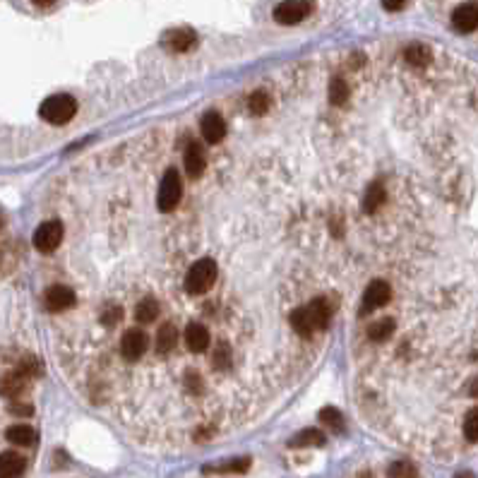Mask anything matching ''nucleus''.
<instances>
[{"label":"nucleus","instance_id":"23","mask_svg":"<svg viewBox=\"0 0 478 478\" xmlns=\"http://www.w3.org/2000/svg\"><path fill=\"white\" fill-rule=\"evenodd\" d=\"M394 335V320H377V322H373L368 327V337L373 339V342H385V339H389Z\"/></svg>","mask_w":478,"mask_h":478},{"label":"nucleus","instance_id":"1","mask_svg":"<svg viewBox=\"0 0 478 478\" xmlns=\"http://www.w3.org/2000/svg\"><path fill=\"white\" fill-rule=\"evenodd\" d=\"M39 113L46 123L65 125V123H70L75 118V113H77V102H75L70 94H53V97H48L46 102L41 104Z\"/></svg>","mask_w":478,"mask_h":478},{"label":"nucleus","instance_id":"32","mask_svg":"<svg viewBox=\"0 0 478 478\" xmlns=\"http://www.w3.org/2000/svg\"><path fill=\"white\" fill-rule=\"evenodd\" d=\"M121 315H123L121 308H118V305H111V308H106V310H104L102 320H104V325H109V327H111V325H116L118 320H121Z\"/></svg>","mask_w":478,"mask_h":478},{"label":"nucleus","instance_id":"8","mask_svg":"<svg viewBox=\"0 0 478 478\" xmlns=\"http://www.w3.org/2000/svg\"><path fill=\"white\" fill-rule=\"evenodd\" d=\"M452 27L459 34H471L478 29V3H464L452 12Z\"/></svg>","mask_w":478,"mask_h":478},{"label":"nucleus","instance_id":"19","mask_svg":"<svg viewBox=\"0 0 478 478\" xmlns=\"http://www.w3.org/2000/svg\"><path fill=\"white\" fill-rule=\"evenodd\" d=\"M291 327L295 332H298L300 337H310L313 332H315V327H313V320H310V313H308V308H295L291 313Z\"/></svg>","mask_w":478,"mask_h":478},{"label":"nucleus","instance_id":"10","mask_svg":"<svg viewBox=\"0 0 478 478\" xmlns=\"http://www.w3.org/2000/svg\"><path fill=\"white\" fill-rule=\"evenodd\" d=\"M144 351H147V335L140 330H128L121 342V354L125 361H137V358L144 356Z\"/></svg>","mask_w":478,"mask_h":478},{"label":"nucleus","instance_id":"36","mask_svg":"<svg viewBox=\"0 0 478 478\" xmlns=\"http://www.w3.org/2000/svg\"><path fill=\"white\" fill-rule=\"evenodd\" d=\"M457 478H474V474L471 471H462V474H457Z\"/></svg>","mask_w":478,"mask_h":478},{"label":"nucleus","instance_id":"29","mask_svg":"<svg viewBox=\"0 0 478 478\" xmlns=\"http://www.w3.org/2000/svg\"><path fill=\"white\" fill-rule=\"evenodd\" d=\"M416 467H413L411 462H404V459H401V462H394L392 467L387 469V476L389 478H416Z\"/></svg>","mask_w":478,"mask_h":478},{"label":"nucleus","instance_id":"3","mask_svg":"<svg viewBox=\"0 0 478 478\" xmlns=\"http://www.w3.org/2000/svg\"><path fill=\"white\" fill-rule=\"evenodd\" d=\"M180 195H183V185H180V175L175 168H168L166 173H163L161 178V185H159V197H156V202H159V210L161 212H171L175 210V205L180 202Z\"/></svg>","mask_w":478,"mask_h":478},{"label":"nucleus","instance_id":"38","mask_svg":"<svg viewBox=\"0 0 478 478\" xmlns=\"http://www.w3.org/2000/svg\"><path fill=\"white\" fill-rule=\"evenodd\" d=\"M0 226H3V217H0Z\"/></svg>","mask_w":478,"mask_h":478},{"label":"nucleus","instance_id":"2","mask_svg":"<svg viewBox=\"0 0 478 478\" xmlns=\"http://www.w3.org/2000/svg\"><path fill=\"white\" fill-rule=\"evenodd\" d=\"M214 279H217V265H214V260H210V257H202V260H197L190 269H188L185 291L192 295L205 293L212 288Z\"/></svg>","mask_w":478,"mask_h":478},{"label":"nucleus","instance_id":"28","mask_svg":"<svg viewBox=\"0 0 478 478\" xmlns=\"http://www.w3.org/2000/svg\"><path fill=\"white\" fill-rule=\"evenodd\" d=\"M320 420H322V423L330 428V430H335V433H342L344 430V416L337 411L335 406L322 408V411H320Z\"/></svg>","mask_w":478,"mask_h":478},{"label":"nucleus","instance_id":"30","mask_svg":"<svg viewBox=\"0 0 478 478\" xmlns=\"http://www.w3.org/2000/svg\"><path fill=\"white\" fill-rule=\"evenodd\" d=\"M464 438L469 442H478V406L471 408L467 418H464Z\"/></svg>","mask_w":478,"mask_h":478},{"label":"nucleus","instance_id":"17","mask_svg":"<svg viewBox=\"0 0 478 478\" xmlns=\"http://www.w3.org/2000/svg\"><path fill=\"white\" fill-rule=\"evenodd\" d=\"M250 469V457H238L229 459L224 464H217V467H205V474H245Z\"/></svg>","mask_w":478,"mask_h":478},{"label":"nucleus","instance_id":"21","mask_svg":"<svg viewBox=\"0 0 478 478\" xmlns=\"http://www.w3.org/2000/svg\"><path fill=\"white\" fill-rule=\"evenodd\" d=\"M404 58L406 63H411L413 67H425L428 63H430V48L423 46V43H411V46H406Z\"/></svg>","mask_w":478,"mask_h":478},{"label":"nucleus","instance_id":"6","mask_svg":"<svg viewBox=\"0 0 478 478\" xmlns=\"http://www.w3.org/2000/svg\"><path fill=\"white\" fill-rule=\"evenodd\" d=\"M392 298V288H389L387 281H373L366 293H363V305H361V315H366V313H373L377 308H382L387 303V300Z\"/></svg>","mask_w":478,"mask_h":478},{"label":"nucleus","instance_id":"11","mask_svg":"<svg viewBox=\"0 0 478 478\" xmlns=\"http://www.w3.org/2000/svg\"><path fill=\"white\" fill-rule=\"evenodd\" d=\"M200 130H202L205 140L210 144L222 142L226 137V121L222 118V113L217 111H207L202 116V123H200Z\"/></svg>","mask_w":478,"mask_h":478},{"label":"nucleus","instance_id":"18","mask_svg":"<svg viewBox=\"0 0 478 478\" xmlns=\"http://www.w3.org/2000/svg\"><path fill=\"white\" fill-rule=\"evenodd\" d=\"M305 308H308V313H310L313 327H315V330H327V325H330V305H327V300L315 298Z\"/></svg>","mask_w":478,"mask_h":478},{"label":"nucleus","instance_id":"13","mask_svg":"<svg viewBox=\"0 0 478 478\" xmlns=\"http://www.w3.org/2000/svg\"><path fill=\"white\" fill-rule=\"evenodd\" d=\"M185 344H188V349L195 351V354H202V351H207V346H210V332H207V327L200 325V322L188 325Z\"/></svg>","mask_w":478,"mask_h":478},{"label":"nucleus","instance_id":"20","mask_svg":"<svg viewBox=\"0 0 478 478\" xmlns=\"http://www.w3.org/2000/svg\"><path fill=\"white\" fill-rule=\"evenodd\" d=\"M385 200H387V192H385V188H382V183L368 185L366 197H363V212L373 214V212L377 210V207L385 205Z\"/></svg>","mask_w":478,"mask_h":478},{"label":"nucleus","instance_id":"37","mask_svg":"<svg viewBox=\"0 0 478 478\" xmlns=\"http://www.w3.org/2000/svg\"><path fill=\"white\" fill-rule=\"evenodd\" d=\"M471 394H474V397H478V380L474 382V385H471Z\"/></svg>","mask_w":478,"mask_h":478},{"label":"nucleus","instance_id":"15","mask_svg":"<svg viewBox=\"0 0 478 478\" xmlns=\"http://www.w3.org/2000/svg\"><path fill=\"white\" fill-rule=\"evenodd\" d=\"M5 438H8L12 445H20V447H29V445L36 442V430L31 425L17 423V425H10L8 428Z\"/></svg>","mask_w":478,"mask_h":478},{"label":"nucleus","instance_id":"7","mask_svg":"<svg viewBox=\"0 0 478 478\" xmlns=\"http://www.w3.org/2000/svg\"><path fill=\"white\" fill-rule=\"evenodd\" d=\"M161 43H163V48H168L171 53H185V51H190L195 43H197V36H195L192 29L180 27V29L166 31Z\"/></svg>","mask_w":478,"mask_h":478},{"label":"nucleus","instance_id":"24","mask_svg":"<svg viewBox=\"0 0 478 478\" xmlns=\"http://www.w3.org/2000/svg\"><path fill=\"white\" fill-rule=\"evenodd\" d=\"M156 315H159V303H156L154 298H144V300H140L137 303V308H135V317L140 320V322H154L156 320Z\"/></svg>","mask_w":478,"mask_h":478},{"label":"nucleus","instance_id":"25","mask_svg":"<svg viewBox=\"0 0 478 478\" xmlns=\"http://www.w3.org/2000/svg\"><path fill=\"white\" fill-rule=\"evenodd\" d=\"M291 447H310V445H325V435L320 430H315V428H308V430L298 433L291 442Z\"/></svg>","mask_w":478,"mask_h":478},{"label":"nucleus","instance_id":"4","mask_svg":"<svg viewBox=\"0 0 478 478\" xmlns=\"http://www.w3.org/2000/svg\"><path fill=\"white\" fill-rule=\"evenodd\" d=\"M313 12V3L310 0H284L281 5H276L274 10V20L279 24H286V27H291V24H298L303 22L308 15Z\"/></svg>","mask_w":478,"mask_h":478},{"label":"nucleus","instance_id":"34","mask_svg":"<svg viewBox=\"0 0 478 478\" xmlns=\"http://www.w3.org/2000/svg\"><path fill=\"white\" fill-rule=\"evenodd\" d=\"M10 408H12V411H15V413H24V416H29V413H31V406L15 404V406H10Z\"/></svg>","mask_w":478,"mask_h":478},{"label":"nucleus","instance_id":"33","mask_svg":"<svg viewBox=\"0 0 478 478\" xmlns=\"http://www.w3.org/2000/svg\"><path fill=\"white\" fill-rule=\"evenodd\" d=\"M406 5V0H382V8L387 12H399Z\"/></svg>","mask_w":478,"mask_h":478},{"label":"nucleus","instance_id":"31","mask_svg":"<svg viewBox=\"0 0 478 478\" xmlns=\"http://www.w3.org/2000/svg\"><path fill=\"white\" fill-rule=\"evenodd\" d=\"M212 366L217 368V370H226V368L231 366V351H229V346H226V344H219L217 349H214Z\"/></svg>","mask_w":478,"mask_h":478},{"label":"nucleus","instance_id":"26","mask_svg":"<svg viewBox=\"0 0 478 478\" xmlns=\"http://www.w3.org/2000/svg\"><path fill=\"white\" fill-rule=\"evenodd\" d=\"M269 104H272V99H269V94L265 89L253 92V94H250V99H248V109H250L253 116H265L267 109H269Z\"/></svg>","mask_w":478,"mask_h":478},{"label":"nucleus","instance_id":"12","mask_svg":"<svg viewBox=\"0 0 478 478\" xmlns=\"http://www.w3.org/2000/svg\"><path fill=\"white\" fill-rule=\"evenodd\" d=\"M24 467H27V462L17 452H3L0 455V478H22Z\"/></svg>","mask_w":478,"mask_h":478},{"label":"nucleus","instance_id":"9","mask_svg":"<svg viewBox=\"0 0 478 478\" xmlns=\"http://www.w3.org/2000/svg\"><path fill=\"white\" fill-rule=\"evenodd\" d=\"M43 305H46V310H51V313L67 310V308L75 305V291L63 284H55L48 288L46 295H43Z\"/></svg>","mask_w":478,"mask_h":478},{"label":"nucleus","instance_id":"27","mask_svg":"<svg viewBox=\"0 0 478 478\" xmlns=\"http://www.w3.org/2000/svg\"><path fill=\"white\" fill-rule=\"evenodd\" d=\"M330 102L335 106H344L349 102V85L342 77H335L330 82Z\"/></svg>","mask_w":478,"mask_h":478},{"label":"nucleus","instance_id":"22","mask_svg":"<svg viewBox=\"0 0 478 478\" xmlns=\"http://www.w3.org/2000/svg\"><path fill=\"white\" fill-rule=\"evenodd\" d=\"M27 377L29 375H24L22 370L20 373H12V375H8L3 380V385H0V389H3V394H8V397H20L22 394V389H24V385H27Z\"/></svg>","mask_w":478,"mask_h":478},{"label":"nucleus","instance_id":"5","mask_svg":"<svg viewBox=\"0 0 478 478\" xmlns=\"http://www.w3.org/2000/svg\"><path fill=\"white\" fill-rule=\"evenodd\" d=\"M63 241V224L60 222H43L34 231V248L39 253H53Z\"/></svg>","mask_w":478,"mask_h":478},{"label":"nucleus","instance_id":"16","mask_svg":"<svg viewBox=\"0 0 478 478\" xmlns=\"http://www.w3.org/2000/svg\"><path fill=\"white\" fill-rule=\"evenodd\" d=\"M175 342H178V330H175L171 322L161 325L159 332H156V351L163 356L171 354V351L175 349Z\"/></svg>","mask_w":478,"mask_h":478},{"label":"nucleus","instance_id":"35","mask_svg":"<svg viewBox=\"0 0 478 478\" xmlns=\"http://www.w3.org/2000/svg\"><path fill=\"white\" fill-rule=\"evenodd\" d=\"M36 5H41V8H46V5H53L55 0H34Z\"/></svg>","mask_w":478,"mask_h":478},{"label":"nucleus","instance_id":"14","mask_svg":"<svg viewBox=\"0 0 478 478\" xmlns=\"http://www.w3.org/2000/svg\"><path fill=\"white\" fill-rule=\"evenodd\" d=\"M207 166V159H205V149L200 147V144H188L185 149V171L192 175V178H197V175H202Z\"/></svg>","mask_w":478,"mask_h":478}]
</instances>
